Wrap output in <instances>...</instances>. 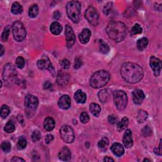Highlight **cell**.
<instances>
[{
  "label": "cell",
  "mask_w": 162,
  "mask_h": 162,
  "mask_svg": "<svg viewBox=\"0 0 162 162\" xmlns=\"http://www.w3.org/2000/svg\"><path fill=\"white\" fill-rule=\"evenodd\" d=\"M120 74L127 82L136 84L142 80L144 76L143 68L134 63H124L120 68Z\"/></svg>",
  "instance_id": "cell-1"
},
{
  "label": "cell",
  "mask_w": 162,
  "mask_h": 162,
  "mask_svg": "<svg viewBox=\"0 0 162 162\" xmlns=\"http://www.w3.org/2000/svg\"><path fill=\"white\" fill-rule=\"evenodd\" d=\"M106 33L111 40L119 43L125 39L127 35V28L122 22L112 21L108 24Z\"/></svg>",
  "instance_id": "cell-2"
},
{
  "label": "cell",
  "mask_w": 162,
  "mask_h": 162,
  "mask_svg": "<svg viewBox=\"0 0 162 162\" xmlns=\"http://www.w3.org/2000/svg\"><path fill=\"white\" fill-rule=\"evenodd\" d=\"M110 74L106 71H99L95 72L90 79V86L95 89L102 88L109 82Z\"/></svg>",
  "instance_id": "cell-3"
},
{
  "label": "cell",
  "mask_w": 162,
  "mask_h": 162,
  "mask_svg": "<svg viewBox=\"0 0 162 162\" xmlns=\"http://www.w3.org/2000/svg\"><path fill=\"white\" fill-rule=\"evenodd\" d=\"M67 13L68 18L73 22L78 23L81 19V5L80 2L72 1L67 5Z\"/></svg>",
  "instance_id": "cell-4"
},
{
  "label": "cell",
  "mask_w": 162,
  "mask_h": 162,
  "mask_svg": "<svg viewBox=\"0 0 162 162\" xmlns=\"http://www.w3.org/2000/svg\"><path fill=\"white\" fill-rule=\"evenodd\" d=\"M17 71L15 66L12 64H6L3 69V79L8 86L13 84L17 79Z\"/></svg>",
  "instance_id": "cell-5"
},
{
  "label": "cell",
  "mask_w": 162,
  "mask_h": 162,
  "mask_svg": "<svg viewBox=\"0 0 162 162\" xmlns=\"http://www.w3.org/2000/svg\"><path fill=\"white\" fill-rule=\"evenodd\" d=\"M39 101L37 97L32 95H27L25 98V108L27 117H31L37 109Z\"/></svg>",
  "instance_id": "cell-6"
},
{
  "label": "cell",
  "mask_w": 162,
  "mask_h": 162,
  "mask_svg": "<svg viewBox=\"0 0 162 162\" xmlns=\"http://www.w3.org/2000/svg\"><path fill=\"white\" fill-rule=\"evenodd\" d=\"M113 101L119 111L124 110L127 105V96L123 91L118 90L113 92Z\"/></svg>",
  "instance_id": "cell-7"
},
{
  "label": "cell",
  "mask_w": 162,
  "mask_h": 162,
  "mask_svg": "<svg viewBox=\"0 0 162 162\" xmlns=\"http://www.w3.org/2000/svg\"><path fill=\"white\" fill-rule=\"evenodd\" d=\"M12 32L14 39L18 42H21L26 37V30L20 21H17L13 23L12 26Z\"/></svg>",
  "instance_id": "cell-8"
},
{
  "label": "cell",
  "mask_w": 162,
  "mask_h": 162,
  "mask_svg": "<svg viewBox=\"0 0 162 162\" xmlns=\"http://www.w3.org/2000/svg\"><path fill=\"white\" fill-rule=\"evenodd\" d=\"M61 138L67 143H72L75 139L73 129L69 126H64L60 130Z\"/></svg>",
  "instance_id": "cell-9"
},
{
  "label": "cell",
  "mask_w": 162,
  "mask_h": 162,
  "mask_svg": "<svg viewBox=\"0 0 162 162\" xmlns=\"http://www.w3.org/2000/svg\"><path fill=\"white\" fill-rule=\"evenodd\" d=\"M85 17L92 26H96L98 24L99 15L94 7L89 6L85 12Z\"/></svg>",
  "instance_id": "cell-10"
},
{
  "label": "cell",
  "mask_w": 162,
  "mask_h": 162,
  "mask_svg": "<svg viewBox=\"0 0 162 162\" xmlns=\"http://www.w3.org/2000/svg\"><path fill=\"white\" fill-rule=\"evenodd\" d=\"M37 65L40 70H48L53 75H55V68L53 67L50 60L47 56H43L41 60H38Z\"/></svg>",
  "instance_id": "cell-11"
},
{
  "label": "cell",
  "mask_w": 162,
  "mask_h": 162,
  "mask_svg": "<svg viewBox=\"0 0 162 162\" xmlns=\"http://www.w3.org/2000/svg\"><path fill=\"white\" fill-rule=\"evenodd\" d=\"M150 64L155 75L157 77L159 76L162 68V64L161 60L156 58L155 57L152 56L150 58Z\"/></svg>",
  "instance_id": "cell-12"
},
{
  "label": "cell",
  "mask_w": 162,
  "mask_h": 162,
  "mask_svg": "<svg viewBox=\"0 0 162 162\" xmlns=\"http://www.w3.org/2000/svg\"><path fill=\"white\" fill-rule=\"evenodd\" d=\"M65 36L67 40V45L68 48H72L75 42V36L72 28L68 25L65 26Z\"/></svg>",
  "instance_id": "cell-13"
},
{
  "label": "cell",
  "mask_w": 162,
  "mask_h": 162,
  "mask_svg": "<svg viewBox=\"0 0 162 162\" xmlns=\"http://www.w3.org/2000/svg\"><path fill=\"white\" fill-rule=\"evenodd\" d=\"M58 104L60 109L67 110L71 105V99L68 95H63L59 99Z\"/></svg>",
  "instance_id": "cell-14"
},
{
  "label": "cell",
  "mask_w": 162,
  "mask_h": 162,
  "mask_svg": "<svg viewBox=\"0 0 162 162\" xmlns=\"http://www.w3.org/2000/svg\"><path fill=\"white\" fill-rule=\"evenodd\" d=\"M123 143L127 148H130L133 146L132 131L130 129H127L124 134H123Z\"/></svg>",
  "instance_id": "cell-15"
},
{
  "label": "cell",
  "mask_w": 162,
  "mask_h": 162,
  "mask_svg": "<svg viewBox=\"0 0 162 162\" xmlns=\"http://www.w3.org/2000/svg\"><path fill=\"white\" fill-rule=\"evenodd\" d=\"M145 98L144 92L141 89H135L133 92V102L136 105H140L143 103Z\"/></svg>",
  "instance_id": "cell-16"
},
{
  "label": "cell",
  "mask_w": 162,
  "mask_h": 162,
  "mask_svg": "<svg viewBox=\"0 0 162 162\" xmlns=\"http://www.w3.org/2000/svg\"><path fill=\"white\" fill-rule=\"evenodd\" d=\"M69 75L65 72L59 71L57 75V83L59 86H65L68 84Z\"/></svg>",
  "instance_id": "cell-17"
},
{
  "label": "cell",
  "mask_w": 162,
  "mask_h": 162,
  "mask_svg": "<svg viewBox=\"0 0 162 162\" xmlns=\"http://www.w3.org/2000/svg\"><path fill=\"white\" fill-rule=\"evenodd\" d=\"M91 36V30L89 29H84L79 34V39L81 43L86 44L89 42Z\"/></svg>",
  "instance_id": "cell-18"
},
{
  "label": "cell",
  "mask_w": 162,
  "mask_h": 162,
  "mask_svg": "<svg viewBox=\"0 0 162 162\" xmlns=\"http://www.w3.org/2000/svg\"><path fill=\"white\" fill-rule=\"evenodd\" d=\"M111 150L115 156L119 157L122 156L125 152V150L124 148H123V146L121 144L118 143L113 144L111 147Z\"/></svg>",
  "instance_id": "cell-19"
},
{
  "label": "cell",
  "mask_w": 162,
  "mask_h": 162,
  "mask_svg": "<svg viewBox=\"0 0 162 162\" xmlns=\"http://www.w3.org/2000/svg\"><path fill=\"white\" fill-rule=\"evenodd\" d=\"M58 157L61 160L68 161L71 158V152L70 150L64 146L59 152Z\"/></svg>",
  "instance_id": "cell-20"
},
{
  "label": "cell",
  "mask_w": 162,
  "mask_h": 162,
  "mask_svg": "<svg viewBox=\"0 0 162 162\" xmlns=\"http://www.w3.org/2000/svg\"><path fill=\"white\" fill-rule=\"evenodd\" d=\"M86 95L81 90H78L76 91L74 95V99L77 103H84L86 101Z\"/></svg>",
  "instance_id": "cell-21"
},
{
  "label": "cell",
  "mask_w": 162,
  "mask_h": 162,
  "mask_svg": "<svg viewBox=\"0 0 162 162\" xmlns=\"http://www.w3.org/2000/svg\"><path fill=\"white\" fill-rule=\"evenodd\" d=\"M55 126V122L51 117L46 118L44 121V128L47 131H51Z\"/></svg>",
  "instance_id": "cell-22"
},
{
  "label": "cell",
  "mask_w": 162,
  "mask_h": 162,
  "mask_svg": "<svg viewBox=\"0 0 162 162\" xmlns=\"http://www.w3.org/2000/svg\"><path fill=\"white\" fill-rule=\"evenodd\" d=\"M62 30V27H61L60 23L57 22H54L50 26V31L54 35H59Z\"/></svg>",
  "instance_id": "cell-23"
},
{
  "label": "cell",
  "mask_w": 162,
  "mask_h": 162,
  "mask_svg": "<svg viewBox=\"0 0 162 162\" xmlns=\"http://www.w3.org/2000/svg\"><path fill=\"white\" fill-rule=\"evenodd\" d=\"M98 98L100 102L102 103H106L110 98V93L107 89H103L100 91L98 93Z\"/></svg>",
  "instance_id": "cell-24"
},
{
  "label": "cell",
  "mask_w": 162,
  "mask_h": 162,
  "mask_svg": "<svg viewBox=\"0 0 162 162\" xmlns=\"http://www.w3.org/2000/svg\"><path fill=\"white\" fill-rule=\"evenodd\" d=\"M109 144V141L108 138L106 137H103L101 140H100L98 143V146L99 149L102 151H106L107 150L108 146Z\"/></svg>",
  "instance_id": "cell-25"
},
{
  "label": "cell",
  "mask_w": 162,
  "mask_h": 162,
  "mask_svg": "<svg viewBox=\"0 0 162 162\" xmlns=\"http://www.w3.org/2000/svg\"><path fill=\"white\" fill-rule=\"evenodd\" d=\"M148 44V40L146 37H143L137 42V48L140 51H143Z\"/></svg>",
  "instance_id": "cell-26"
},
{
  "label": "cell",
  "mask_w": 162,
  "mask_h": 162,
  "mask_svg": "<svg viewBox=\"0 0 162 162\" xmlns=\"http://www.w3.org/2000/svg\"><path fill=\"white\" fill-rule=\"evenodd\" d=\"M89 109L92 114L95 117H98L101 112V108L98 104L96 103H91L89 106Z\"/></svg>",
  "instance_id": "cell-27"
},
{
  "label": "cell",
  "mask_w": 162,
  "mask_h": 162,
  "mask_svg": "<svg viewBox=\"0 0 162 162\" xmlns=\"http://www.w3.org/2000/svg\"><path fill=\"white\" fill-rule=\"evenodd\" d=\"M39 13V7L35 4L30 7L29 10V16L31 18H36Z\"/></svg>",
  "instance_id": "cell-28"
},
{
  "label": "cell",
  "mask_w": 162,
  "mask_h": 162,
  "mask_svg": "<svg viewBox=\"0 0 162 162\" xmlns=\"http://www.w3.org/2000/svg\"><path fill=\"white\" fill-rule=\"evenodd\" d=\"M11 11H12V13H13L15 15L20 14L23 12V8H22V5L19 3L15 2L12 5Z\"/></svg>",
  "instance_id": "cell-29"
},
{
  "label": "cell",
  "mask_w": 162,
  "mask_h": 162,
  "mask_svg": "<svg viewBox=\"0 0 162 162\" xmlns=\"http://www.w3.org/2000/svg\"><path fill=\"white\" fill-rule=\"evenodd\" d=\"M129 125V119L127 117H123L120 122L117 123V129L119 131H122L127 128Z\"/></svg>",
  "instance_id": "cell-30"
},
{
  "label": "cell",
  "mask_w": 162,
  "mask_h": 162,
  "mask_svg": "<svg viewBox=\"0 0 162 162\" xmlns=\"http://www.w3.org/2000/svg\"><path fill=\"white\" fill-rule=\"evenodd\" d=\"M99 48L100 52L102 53L103 54H107L110 51L109 46L103 40L99 41Z\"/></svg>",
  "instance_id": "cell-31"
},
{
  "label": "cell",
  "mask_w": 162,
  "mask_h": 162,
  "mask_svg": "<svg viewBox=\"0 0 162 162\" xmlns=\"http://www.w3.org/2000/svg\"><path fill=\"white\" fill-rule=\"evenodd\" d=\"M148 118V113L146 112L144 110H140L138 112L137 116V122L141 123L146 121V120Z\"/></svg>",
  "instance_id": "cell-32"
},
{
  "label": "cell",
  "mask_w": 162,
  "mask_h": 162,
  "mask_svg": "<svg viewBox=\"0 0 162 162\" xmlns=\"http://www.w3.org/2000/svg\"><path fill=\"white\" fill-rule=\"evenodd\" d=\"M4 130L7 133H12L13 132H14V130H15V126L14 123L11 121L7 122L6 124L5 125Z\"/></svg>",
  "instance_id": "cell-33"
},
{
  "label": "cell",
  "mask_w": 162,
  "mask_h": 162,
  "mask_svg": "<svg viewBox=\"0 0 162 162\" xmlns=\"http://www.w3.org/2000/svg\"><path fill=\"white\" fill-rule=\"evenodd\" d=\"M27 140H26V138L24 137H21L19 138V140L17 143V148L19 150H22L26 148L27 146Z\"/></svg>",
  "instance_id": "cell-34"
},
{
  "label": "cell",
  "mask_w": 162,
  "mask_h": 162,
  "mask_svg": "<svg viewBox=\"0 0 162 162\" xmlns=\"http://www.w3.org/2000/svg\"><path fill=\"white\" fill-rule=\"evenodd\" d=\"M10 112V108L6 105H3L1 108V117L2 119H5Z\"/></svg>",
  "instance_id": "cell-35"
},
{
  "label": "cell",
  "mask_w": 162,
  "mask_h": 162,
  "mask_svg": "<svg viewBox=\"0 0 162 162\" xmlns=\"http://www.w3.org/2000/svg\"><path fill=\"white\" fill-rule=\"evenodd\" d=\"M143 33V29L141 26L138 24H136L131 29V34L133 36L136 34H141Z\"/></svg>",
  "instance_id": "cell-36"
},
{
  "label": "cell",
  "mask_w": 162,
  "mask_h": 162,
  "mask_svg": "<svg viewBox=\"0 0 162 162\" xmlns=\"http://www.w3.org/2000/svg\"><path fill=\"white\" fill-rule=\"evenodd\" d=\"M10 27L9 26H6L5 29L4 31L2 33V39L3 42L7 41L8 39H9V36L10 34Z\"/></svg>",
  "instance_id": "cell-37"
},
{
  "label": "cell",
  "mask_w": 162,
  "mask_h": 162,
  "mask_svg": "<svg viewBox=\"0 0 162 162\" xmlns=\"http://www.w3.org/2000/svg\"><path fill=\"white\" fill-rule=\"evenodd\" d=\"M1 147L4 152L9 153L12 149V145L9 141H4L2 143Z\"/></svg>",
  "instance_id": "cell-38"
},
{
  "label": "cell",
  "mask_w": 162,
  "mask_h": 162,
  "mask_svg": "<svg viewBox=\"0 0 162 162\" xmlns=\"http://www.w3.org/2000/svg\"><path fill=\"white\" fill-rule=\"evenodd\" d=\"M142 132V135L144 136V137H147V136H150L152 134V130L151 129V128L146 126H145L141 130Z\"/></svg>",
  "instance_id": "cell-39"
},
{
  "label": "cell",
  "mask_w": 162,
  "mask_h": 162,
  "mask_svg": "<svg viewBox=\"0 0 162 162\" xmlns=\"http://www.w3.org/2000/svg\"><path fill=\"white\" fill-rule=\"evenodd\" d=\"M16 65L19 68H23L25 66V60L22 57H19L16 60Z\"/></svg>",
  "instance_id": "cell-40"
},
{
  "label": "cell",
  "mask_w": 162,
  "mask_h": 162,
  "mask_svg": "<svg viewBox=\"0 0 162 162\" xmlns=\"http://www.w3.org/2000/svg\"><path fill=\"white\" fill-rule=\"evenodd\" d=\"M32 140L34 141V142H37L39 141L41 137V133L40 132L39 130H34L33 133L32 134Z\"/></svg>",
  "instance_id": "cell-41"
},
{
  "label": "cell",
  "mask_w": 162,
  "mask_h": 162,
  "mask_svg": "<svg viewBox=\"0 0 162 162\" xmlns=\"http://www.w3.org/2000/svg\"><path fill=\"white\" fill-rule=\"evenodd\" d=\"M60 64L61 66V67H62L64 69H65V70L68 69L71 66V62L68 59H64L62 60H61Z\"/></svg>",
  "instance_id": "cell-42"
},
{
  "label": "cell",
  "mask_w": 162,
  "mask_h": 162,
  "mask_svg": "<svg viewBox=\"0 0 162 162\" xmlns=\"http://www.w3.org/2000/svg\"><path fill=\"white\" fill-rule=\"evenodd\" d=\"M80 120L84 123H88L89 122V115L86 112L82 113L81 114V116H80Z\"/></svg>",
  "instance_id": "cell-43"
},
{
  "label": "cell",
  "mask_w": 162,
  "mask_h": 162,
  "mask_svg": "<svg viewBox=\"0 0 162 162\" xmlns=\"http://www.w3.org/2000/svg\"><path fill=\"white\" fill-rule=\"evenodd\" d=\"M82 65V61L80 58H76L74 61V68L78 69Z\"/></svg>",
  "instance_id": "cell-44"
},
{
  "label": "cell",
  "mask_w": 162,
  "mask_h": 162,
  "mask_svg": "<svg viewBox=\"0 0 162 162\" xmlns=\"http://www.w3.org/2000/svg\"><path fill=\"white\" fill-rule=\"evenodd\" d=\"M112 9V3H109L108 4L106 5V6L104 7V9H103V12L105 13V15H108L109 14V13L110 12L111 10Z\"/></svg>",
  "instance_id": "cell-45"
},
{
  "label": "cell",
  "mask_w": 162,
  "mask_h": 162,
  "mask_svg": "<svg viewBox=\"0 0 162 162\" xmlns=\"http://www.w3.org/2000/svg\"><path fill=\"white\" fill-rule=\"evenodd\" d=\"M108 120H109V122L112 123V124H115V123H116L117 122V117L115 116L114 115H112L109 117Z\"/></svg>",
  "instance_id": "cell-46"
},
{
  "label": "cell",
  "mask_w": 162,
  "mask_h": 162,
  "mask_svg": "<svg viewBox=\"0 0 162 162\" xmlns=\"http://www.w3.org/2000/svg\"><path fill=\"white\" fill-rule=\"evenodd\" d=\"M155 153L157 154V155L161 156V154H162V147H161V140H160V145H159V147L157 149L155 150Z\"/></svg>",
  "instance_id": "cell-47"
},
{
  "label": "cell",
  "mask_w": 162,
  "mask_h": 162,
  "mask_svg": "<svg viewBox=\"0 0 162 162\" xmlns=\"http://www.w3.org/2000/svg\"><path fill=\"white\" fill-rule=\"evenodd\" d=\"M53 139H54V137L52 134H48L46 136L45 138V141L47 144H49L50 142H51L53 140Z\"/></svg>",
  "instance_id": "cell-48"
},
{
  "label": "cell",
  "mask_w": 162,
  "mask_h": 162,
  "mask_svg": "<svg viewBox=\"0 0 162 162\" xmlns=\"http://www.w3.org/2000/svg\"><path fill=\"white\" fill-rule=\"evenodd\" d=\"M43 86H44V89H48L50 88H51L52 86V84L50 82V81H46L43 85Z\"/></svg>",
  "instance_id": "cell-49"
},
{
  "label": "cell",
  "mask_w": 162,
  "mask_h": 162,
  "mask_svg": "<svg viewBox=\"0 0 162 162\" xmlns=\"http://www.w3.org/2000/svg\"><path fill=\"white\" fill-rule=\"evenodd\" d=\"M11 161L12 162H17V161H25V160L24 159H22L20 157H14L12 160Z\"/></svg>",
  "instance_id": "cell-50"
},
{
  "label": "cell",
  "mask_w": 162,
  "mask_h": 162,
  "mask_svg": "<svg viewBox=\"0 0 162 162\" xmlns=\"http://www.w3.org/2000/svg\"><path fill=\"white\" fill-rule=\"evenodd\" d=\"M60 17V13H59L58 11H56L54 12V14H53V18L56 19V20H58Z\"/></svg>",
  "instance_id": "cell-51"
},
{
  "label": "cell",
  "mask_w": 162,
  "mask_h": 162,
  "mask_svg": "<svg viewBox=\"0 0 162 162\" xmlns=\"http://www.w3.org/2000/svg\"><path fill=\"white\" fill-rule=\"evenodd\" d=\"M104 161H106V162H110V161H114V160L112 159V158L110 157H106L105 158V159L103 160Z\"/></svg>",
  "instance_id": "cell-52"
},
{
  "label": "cell",
  "mask_w": 162,
  "mask_h": 162,
  "mask_svg": "<svg viewBox=\"0 0 162 162\" xmlns=\"http://www.w3.org/2000/svg\"><path fill=\"white\" fill-rule=\"evenodd\" d=\"M4 52H5V50H4L3 46V45H1V56L2 57L3 55Z\"/></svg>",
  "instance_id": "cell-53"
},
{
  "label": "cell",
  "mask_w": 162,
  "mask_h": 162,
  "mask_svg": "<svg viewBox=\"0 0 162 162\" xmlns=\"http://www.w3.org/2000/svg\"><path fill=\"white\" fill-rule=\"evenodd\" d=\"M151 161V160H149V159H145V160H144V161Z\"/></svg>",
  "instance_id": "cell-54"
}]
</instances>
